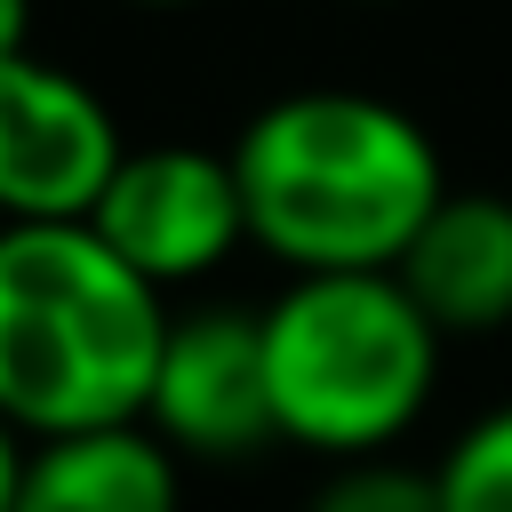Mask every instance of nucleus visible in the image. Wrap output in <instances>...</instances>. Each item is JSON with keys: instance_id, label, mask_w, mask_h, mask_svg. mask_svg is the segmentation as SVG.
I'll return each mask as SVG.
<instances>
[{"instance_id": "obj_1", "label": "nucleus", "mask_w": 512, "mask_h": 512, "mask_svg": "<svg viewBox=\"0 0 512 512\" xmlns=\"http://www.w3.org/2000/svg\"><path fill=\"white\" fill-rule=\"evenodd\" d=\"M248 248L280 272H392L448 192L416 112L368 88H288L232 136Z\"/></svg>"}, {"instance_id": "obj_2", "label": "nucleus", "mask_w": 512, "mask_h": 512, "mask_svg": "<svg viewBox=\"0 0 512 512\" xmlns=\"http://www.w3.org/2000/svg\"><path fill=\"white\" fill-rule=\"evenodd\" d=\"M168 304L96 224H0V416L24 440L144 424Z\"/></svg>"}, {"instance_id": "obj_3", "label": "nucleus", "mask_w": 512, "mask_h": 512, "mask_svg": "<svg viewBox=\"0 0 512 512\" xmlns=\"http://www.w3.org/2000/svg\"><path fill=\"white\" fill-rule=\"evenodd\" d=\"M264 320L272 432L328 464L384 456L416 432L448 336L416 312L400 272H288Z\"/></svg>"}, {"instance_id": "obj_4", "label": "nucleus", "mask_w": 512, "mask_h": 512, "mask_svg": "<svg viewBox=\"0 0 512 512\" xmlns=\"http://www.w3.org/2000/svg\"><path fill=\"white\" fill-rule=\"evenodd\" d=\"M88 224L160 296L192 288L248 240L232 152H208V144H128L112 184L96 192Z\"/></svg>"}, {"instance_id": "obj_5", "label": "nucleus", "mask_w": 512, "mask_h": 512, "mask_svg": "<svg viewBox=\"0 0 512 512\" xmlns=\"http://www.w3.org/2000/svg\"><path fill=\"white\" fill-rule=\"evenodd\" d=\"M120 152L128 136L80 72L0 56V224H88Z\"/></svg>"}, {"instance_id": "obj_6", "label": "nucleus", "mask_w": 512, "mask_h": 512, "mask_svg": "<svg viewBox=\"0 0 512 512\" xmlns=\"http://www.w3.org/2000/svg\"><path fill=\"white\" fill-rule=\"evenodd\" d=\"M144 424L192 464H240L272 448L280 432H272V384H264V320L248 304L168 312Z\"/></svg>"}, {"instance_id": "obj_7", "label": "nucleus", "mask_w": 512, "mask_h": 512, "mask_svg": "<svg viewBox=\"0 0 512 512\" xmlns=\"http://www.w3.org/2000/svg\"><path fill=\"white\" fill-rule=\"evenodd\" d=\"M392 272L448 344L504 336L512 328V192H456L448 184Z\"/></svg>"}, {"instance_id": "obj_8", "label": "nucleus", "mask_w": 512, "mask_h": 512, "mask_svg": "<svg viewBox=\"0 0 512 512\" xmlns=\"http://www.w3.org/2000/svg\"><path fill=\"white\" fill-rule=\"evenodd\" d=\"M16 512H184V456L152 424H96L24 448Z\"/></svg>"}, {"instance_id": "obj_9", "label": "nucleus", "mask_w": 512, "mask_h": 512, "mask_svg": "<svg viewBox=\"0 0 512 512\" xmlns=\"http://www.w3.org/2000/svg\"><path fill=\"white\" fill-rule=\"evenodd\" d=\"M440 512H512V400L472 416L432 464Z\"/></svg>"}, {"instance_id": "obj_10", "label": "nucleus", "mask_w": 512, "mask_h": 512, "mask_svg": "<svg viewBox=\"0 0 512 512\" xmlns=\"http://www.w3.org/2000/svg\"><path fill=\"white\" fill-rule=\"evenodd\" d=\"M312 512H440V488L424 464L352 456V464H328V480L312 488Z\"/></svg>"}, {"instance_id": "obj_11", "label": "nucleus", "mask_w": 512, "mask_h": 512, "mask_svg": "<svg viewBox=\"0 0 512 512\" xmlns=\"http://www.w3.org/2000/svg\"><path fill=\"white\" fill-rule=\"evenodd\" d=\"M16 480H24V432L0 416V512H16Z\"/></svg>"}, {"instance_id": "obj_12", "label": "nucleus", "mask_w": 512, "mask_h": 512, "mask_svg": "<svg viewBox=\"0 0 512 512\" xmlns=\"http://www.w3.org/2000/svg\"><path fill=\"white\" fill-rule=\"evenodd\" d=\"M32 48V0H0V56Z\"/></svg>"}, {"instance_id": "obj_13", "label": "nucleus", "mask_w": 512, "mask_h": 512, "mask_svg": "<svg viewBox=\"0 0 512 512\" xmlns=\"http://www.w3.org/2000/svg\"><path fill=\"white\" fill-rule=\"evenodd\" d=\"M128 8H192V0H128Z\"/></svg>"}]
</instances>
